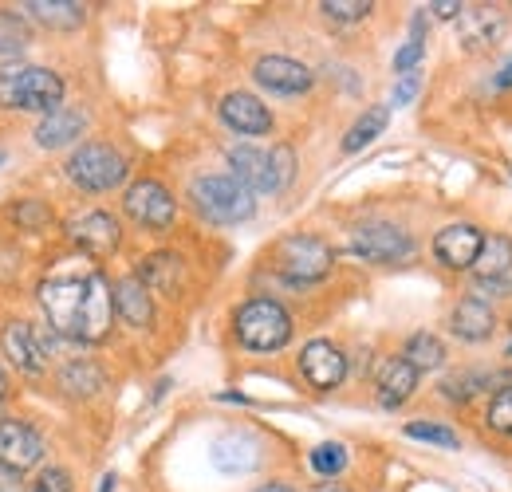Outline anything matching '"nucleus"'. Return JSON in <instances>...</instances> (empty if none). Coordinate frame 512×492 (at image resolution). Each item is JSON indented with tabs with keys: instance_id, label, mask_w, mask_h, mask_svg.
<instances>
[{
	"instance_id": "1",
	"label": "nucleus",
	"mask_w": 512,
	"mask_h": 492,
	"mask_svg": "<svg viewBox=\"0 0 512 492\" xmlns=\"http://www.w3.org/2000/svg\"><path fill=\"white\" fill-rule=\"evenodd\" d=\"M40 308L48 327L71 343H103L115 323V284L99 268L52 272L40 284Z\"/></svg>"
},
{
	"instance_id": "2",
	"label": "nucleus",
	"mask_w": 512,
	"mask_h": 492,
	"mask_svg": "<svg viewBox=\"0 0 512 492\" xmlns=\"http://www.w3.org/2000/svg\"><path fill=\"white\" fill-rule=\"evenodd\" d=\"M64 103V79L48 67L4 63L0 67V107L4 111H40L52 115Z\"/></svg>"
},
{
	"instance_id": "3",
	"label": "nucleus",
	"mask_w": 512,
	"mask_h": 492,
	"mask_svg": "<svg viewBox=\"0 0 512 492\" xmlns=\"http://www.w3.org/2000/svg\"><path fill=\"white\" fill-rule=\"evenodd\" d=\"M190 201L197 217L213 221V225H241L256 213L253 189L237 182L233 174H205L190 182Z\"/></svg>"
},
{
	"instance_id": "4",
	"label": "nucleus",
	"mask_w": 512,
	"mask_h": 492,
	"mask_svg": "<svg viewBox=\"0 0 512 492\" xmlns=\"http://www.w3.org/2000/svg\"><path fill=\"white\" fill-rule=\"evenodd\" d=\"M233 331L241 339V347L249 351H280L292 339V315L280 308L276 300H249L245 308L237 311Z\"/></svg>"
},
{
	"instance_id": "5",
	"label": "nucleus",
	"mask_w": 512,
	"mask_h": 492,
	"mask_svg": "<svg viewBox=\"0 0 512 492\" xmlns=\"http://www.w3.org/2000/svg\"><path fill=\"white\" fill-rule=\"evenodd\" d=\"M67 178L87 189V193H107L127 178V158L107 146V142H83L71 158H67Z\"/></svg>"
},
{
	"instance_id": "6",
	"label": "nucleus",
	"mask_w": 512,
	"mask_h": 492,
	"mask_svg": "<svg viewBox=\"0 0 512 492\" xmlns=\"http://www.w3.org/2000/svg\"><path fill=\"white\" fill-rule=\"evenodd\" d=\"M331 260H335V252L327 248V241L308 237V233L284 237L276 245V268L288 284H316L331 272Z\"/></svg>"
},
{
	"instance_id": "7",
	"label": "nucleus",
	"mask_w": 512,
	"mask_h": 492,
	"mask_svg": "<svg viewBox=\"0 0 512 492\" xmlns=\"http://www.w3.org/2000/svg\"><path fill=\"white\" fill-rule=\"evenodd\" d=\"M123 209H127L130 221H138L142 229H170L174 217H178V205H174L170 189L162 182H150V178L130 185L127 197H123Z\"/></svg>"
},
{
	"instance_id": "8",
	"label": "nucleus",
	"mask_w": 512,
	"mask_h": 492,
	"mask_svg": "<svg viewBox=\"0 0 512 492\" xmlns=\"http://www.w3.org/2000/svg\"><path fill=\"white\" fill-rule=\"evenodd\" d=\"M351 252L371 260V264H398L414 252L410 233H402L398 225H386V221H371V225H359L351 233Z\"/></svg>"
},
{
	"instance_id": "9",
	"label": "nucleus",
	"mask_w": 512,
	"mask_h": 492,
	"mask_svg": "<svg viewBox=\"0 0 512 492\" xmlns=\"http://www.w3.org/2000/svg\"><path fill=\"white\" fill-rule=\"evenodd\" d=\"M67 237L83 248L87 256H111L119 248V241H123V229H119V221L111 213L91 209V213H83V217H75L67 225Z\"/></svg>"
},
{
	"instance_id": "10",
	"label": "nucleus",
	"mask_w": 512,
	"mask_h": 492,
	"mask_svg": "<svg viewBox=\"0 0 512 492\" xmlns=\"http://www.w3.org/2000/svg\"><path fill=\"white\" fill-rule=\"evenodd\" d=\"M253 79L260 87H268L272 95H304L316 75L304 63L288 60V56H260L253 67Z\"/></svg>"
},
{
	"instance_id": "11",
	"label": "nucleus",
	"mask_w": 512,
	"mask_h": 492,
	"mask_svg": "<svg viewBox=\"0 0 512 492\" xmlns=\"http://www.w3.org/2000/svg\"><path fill=\"white\" fill-rule=\"evenodd\" d=\"M300 370L304 378L316 386V390H335L343 378H347V359L335 343L327 339H312L304 351H300Z\"/></svg>"
},
{
	"instance_id": "12",
	"label": "nucleus",
	"mask_w": 512,
	"mask_h": 492,
	"mask_svg": "<svg viewBox=\"0 0 512 492\" xmlns=\"http://www.w3.org/2000/svg\"><path fill=\"white\" fill-rule=\"evenodd\" d=\"M229 170L233 178L253 189V193H280V178H276V166H272V154L256 150V146H233L229 150Z\"/></svg>"
},
{
	"instance_id": "13",
	"label": "nucleus",
	"mask_w": 512,
	"mask_h": 492,
	"mask_svg": "<svg viewBox=\"0 0 512 492\" xmlns=\"http://www.w3.org/2000/svg\"><path fill=\"white\" fill-rule=\"evenodd\" d=\"M481 245H485V237H481V229L477 225H446L438 237H434V256L446 264V268H473L477 264V256H481Z\"/></svg>"
},
{
	"instance_id": "14",
	"label": "nucleus",
	"mask_w": 512,
	"mask_h": 492,
	"mask_svg": "<svg viewBox=\"0 0 512 492\" xmlns=\"http://www.w3.org/2000/svg\"><path fill=\"white\" fill-rule=\"evenodd\" d=\"M0 347H4V355L12 359V367L24 370V374H40L44 370V359H48V347H44V339L36 335V327L32 323H8L4 327V335H0Z\"/></svg>"
},
{
	"instance_id": "15",
	"label": "nucleus",
	"mask_w": 512,
	"mask_h": 492,
	"mask_svg": "<svg viewBox=\"0 0 512 492\" xmlns=\"http://www.w3.org/2000/svg\"><path fill=\"white\" fill-rule=\"evenodd\" d=\"M209 457L221 473L229 477H241V473H253L260 465V441L249 433H221L213 445H209Z\"/></svg>"
},
{
	"instance_id": "16",
	"label": "nucleus",
	"mask_w": 512,
	"mask_h": 492,
	"mask_svg": "<svg viewBox=\"0 0 512 492\" xmlns=\"http://www.w3.org/2000/svg\"><path fill=\"white\" fill-rule=\"evenodd\" d=\"M44 457V437L28 422H0V461L12 469H32Z\"/></svg>"
},
{
	"instance_id": "17",
	"label": "nucleus",
	"mask_w": 512,
	"mask_h": 492,
	"mask_svg": "<svg viewBox=\"0 0 512 492\" xmlns=\"http://www.w3.org/2000/svg\"><path fill=\"white\" fill-rule=\"evenodd\" d=\"M221 119H225L229 130H237V134H268L272 130L268 107L256 95H249V91H229L221 99Z\"/></svg>"
},
{
	"instance_id": "18",
	"label": "nucleus",
	"mask_w": 512,
	"mask_h": 492,
	"mask_svg": "<svg viewBox=\"0 0 512 492\" xmlns=\"http://www.w3.org/2000/svg\"><path fill=\"white\" fill-rule=\"evenodd\" d=\"M457 36L465 48H493L505 36V16L497 8H465L457 20Z\"/></svg>"
},
{
	"instance_id": "19",
	"label": "nucleus",
	"mask_w": 512,
	"mask_h": 492,
	"mask_svg": "<svg viewBox=\"0 0 512 492\" xmlns=\"http://www.w3.org/2000/svg\"><path fill=\"white\" fill-rule=\"evenodd\" d=\"M449 323H453V335L457 339H465V343H485V339H493V327H497V319H493V308L485 304V300H461L453 315H449Z\"/></svg>"
},
{
	"instance_id": "20",
	"label": "nucleus",
	"mask_w": 512,
	"mask_h": 492,
	"mask_svg": "<svg viewBox=\"0 0 512 492\" xmlns=\"http://www.w3.org/2000/svg\"><path fill=\"white\" fill-rule=\"evenodd\" d=\"M83 130H87V115L75 111V107H60V111H52V115L40 119V126H36V146L60 150L67 142H75Z\"/></svg>"
},
{
	"instance_id": "21",
	"label": "nucleus",
	"mask_w": 512,
	"mask_h": 492,
	"mask_svg": "<svg viewBox=\"0 0 512 492\" xmlns=\"http://www.w3.org/2000/svg\"><path fill=\"white\" fill-rule=\"evenodd\" d=\"M414 386H418V370H414V363H406L402 355L386 359L383 370H379V402H383L386 410H398V406L414 394Z\"/></svg>"
},
{
	"instance_id": "22",
	"label": "nucleus",
	"mask_w": 512,
	"mask_h": 492,
	"mask_svg": "<svg viewBox=\"0 0 512 492\" xmlns=\"http://www.w3.org/2000/svg\"><path fill=\"white\" fill-rule=\"evenodd\" d=\"M115 311L127 319L130 327H150L154 323V304H150V288L138 280V276H127L115 284Z\"/></svg>"
},
{
	"instance_id": "23",
	"label": "nucleus",
	"mask_w": 512,
	"mask_h": 492,
	"mask_svg": "<svg viewBox=\"0 0 512 492\" xmlns=\"http://www.w3.org/2000/svg\"><path fill=\"white\" fill-rule=\"evenodd\" d=\"M20 12H28L36 24L44 28H56V32H71L87 20V8L75 4V0H28Z\"/></svg>"
},
{
	"instance_id": "24",
	"label": "nucleus",
	"mask_w": 512,
	"mask_h": 492,
	"mask_svg": "<svg viewBox=\"0 0 512 492\" xmlns=\"http://www.w3.org/2000/svg\"><path fill=\"white\" fill-rule=\"evenodd\" d=\"M103 382H107V374L91 359H67L60 367V390L71 394V398H91V394L103 390Z\"/></svg>"
},
{
	"instance_id": "25",
	"label": "nucleus",
	"mask_w": 512,
	"mask_h": 492,
	"mask_svg": "<svg viewBox=\"0 0 512 492\" xmlns=\"http://www.w3.org/2000/svg\"><path fill=\"white\" fill-rule=\"evenodd\" d=\"M509 268H512V241L509 237H485L481 256H477V264H473L477 280H481V284H501V280L509 276Z\"/></svg>"
},
{
	"instance_id": "26",
	"label": "nucleus",
	"mask_w": 512,
	"mask_h": 492,
	"mask_svg": "<svg viewBox=\"0 0 512 492\" xmlns=\"http://www.w3.org/2000/svg\"><path fill=\"white\" fill-rule=\"evenodd\" d=\"M138 280H142L150 292H174L178 280H182V260H178L174 252H154V256L142 260Z\"/></svg>"
},
{
	"instance_id": "27",
	"label": "nucleus",
	"mask_w": 512,
	"mask_h": 492,
	"mask_svg": "<svg viewBox=\"0 0 512 492\" xmlns=\"http://www.w3.org/2000/svg\"><path fill=\"white\" fill-rule=\"evenodd\" d=\"M386 123H390V107H367L359 119H355V126L347 130V138H343V150L347 154H355V150H363V146H371L379 134L386 130Z\"/></svg>"
},
{
	"instance_id": "28",
	"label": "nucleus",
	"mask_w": 512,
	"mask_h": 492,
	"mask_svg": "<svg viewBox=\"0 0 512 492\" xmlns=\"http://www.w3.org/2000/svg\"><path fill=\"white\" fill-rule=\"evenodd\" d=\"M402 359L414 363L418 374H422V370H438L442 363H446V343H442L438 335H430V331H418V335H410Z\"/></svg>"
},
{
	"instance_id": "29",
	"label": "nucleus",
	"mask_w": 512,
	"mask_h": 492,
	"mask_svg": "<svg viewBox=\"0 0 512 492\" xmlns=\"http://www.w3.org/2000/svg\"><path fill=\"white\" fill-rule=\"evenodd\" d=\"M24 48H28V28H24V20H20L16 12L0 8V56H16V52H24Z\"/></svg>"
},
{
	"instance_id": "30",
	"label": "nucleus",
	"mask_w": 512,
	"mask_h": 492,
	"mask_svg": "<svg viewBox=\"0 0 512 492\" xmlns=\"http://www.w3.org/2000/svg\"><path fill=\"white\" fill-rule=\"evenodd\" d=\"M312 469L320 473V477H335V473H343L347 469V445H339V441H323L312 449Z\"/></svg>"
},
{
	"instance_id": "31",
	"label": "nucleus",
	"mask_w": 512,
	"mask_h": 492,
	"mask_svg": "<svg viewBox=\"0 0 512 492\" xmlns=\"http://www.w3.org/2000/svg\"><path fill=\"white\" fill-rule=\"evenodd\" d=\"M320 12L327 16V20H339V24H355V20L371 16V12H375V4H371V0H323Z\"/></svg>"
},
{
	"instance_id": "32",
	"label": "nucleus",
	"mask_w": 512,
	"mask_h": 492,
	"mask_svg": "<svg viewBox=\"0 0 512 492\" xmlns=\"http://www.w3.org/2000/svg\"><path fill=\"white\" fill-rule=\"evenodd\" d=\"M485 422H489V430H493V433H501V437H512V382L505 386V390H497V394H493Z\"/></svg>"
},
{
	"instance_id": "33",
	"label": "nucleus",
	"mask_w": 512,
	"mask_h": 492,
	"mask_svg": "<svg viewBox=\"0 0 512 492\" xmlns=\"http://www.w3.org/2000/svg\"><path fill=\"white\" fill-rule=\"evenodd\" d=\"M406 437L430 441V445H446V449H457V445H461V437L449 430V426H438V422H410V426H406Z\"/></svg>"
},
{
	"instance_id": "34",
	"label": "nucleus",
	"mask_w": 512,
	"mask_h": 492,
	"mask_svg": "<svg viewBox=\"0 0 512 492\" xmlns=\"http://www.w3.org/2000/svg\"><path fill=\"white\" fill-rule=\"evenodd\" d=\"M481 386H493V378L489 374H453L446 386V398H453V402H465V398H473Z\"/></svg>"
},
{
	"instance_id": "35",
	"label": "nucleus",
	"mask_w": 512,
	"mask_h": 492,
	"mask_svg": "<svg viewBox=\"0 0 512 492\" xmlns=\"http://www.w3.org/2000/svg\"><path fill=\"white\" fill-rule=\"evenodd\" d=\"M12 217H16V225H20V229H44V225L52 221V213H48V205H44V201H20Z\"/></svg>"
},
{
	"instance_id": "36",
	"label": "nucleus",
	"mask_w": 512,
	"mask_h": 492,
	"mask_svg": "<svg viewBox=\"0 0 512 492\" xmlns=\"http://www.w3.org/2000/svg\"><path fill=\"white\" fill-rule=\"evenodd\" d=\"M28 492H71V477H67V469L52 465V469H44V473L28 485Z\"/></svg>"
},
{
	"instance_id": "37",
	"label": "nucleus",
	"mask_w": 512,
	"mask_h": 492,
	"mask_svg": "<svg viewBox=\"0 0 512 492\" xmlns=\"http://www.w3.org/2000/svg\"><path fill=\"white\" fill-rule=\"evenodd\" d=\"M422 52H426V44L410 36V44H406V48L394 56V71H398V75H410V71H414V63L422 60Z\"/></svg>"
},
{
	"instance_id": "38",
	"label": "nucleus",
	"mask_w": 512,
	"mask_h": 492,
	"mask_svg": "<svg viewBox=\"0 0 512 492\" xmlns=\"http://www.w3.org/2000/svg\"><path fill=\"white\" fill-rule=\"evenodd\" d=\"M418 83H422V79H418V71L402 75V83L394 87V107H406V103H410V99L418 95Z\"/></svg>"
},
{
	"instance_id": "39",
	"label": "nucleus",
	"mask_w": 512,
	"mask_h": 492,
	"mask_svg": "<svg viewBox=\"0 0 512 492\" xmlns=\"http://www.w3.org/2000/svg\"><path fill=\"white\" fill-rule=\"evenodd\" d=\"M0 492H28L24 473H20V469H12V465H4V461H0Z\"/></svg>"
},
{
	"instance_id": "40",
	"label": "nucleus",
	"mask_w": 512,
	"mask_h": 492,
	"mask_svg": "<svg viewBox=\"0 0 512 492\" xmlns=\"http://www.w3.org/2000/svg\"><path fill=\"white\" fill-rule=\"evenodd\" d=\"M426 12H434L438 20H453V16H457V12H465V8H461L457 0H438V4H430Z\"/></svg>"
},
{
	"instance_id": "41",
	"label": "nucleus",
	"mask_w": 512,
	"mask_h": 492,
	"mask_svg": "<svg viewBox=\"0 0 512 492\" xmlns=\"http://www.w3.org/2000/svg\"><path fill=\"white\" fill-rule=\"evenodd\" d=\"M493 87H501V91H505V87H512V60L505 63L501 71H497V79H493Z\"/></svg>"
},
{
	"instance_id": "42",
	"label": "nucleus",
	"mask_w": 512,
	"mask_h": 492,
	"mask_svg": "<svg viewBox=\"0 0 512 492\" xmlns=\"http://www.w3.org/2000/svg\"><path fill=\"white\" fill-rule=\"evenodd\" d=\"M99 492H115V473H107V477H103V485H99Z\"/></svg>"
},
{
	"instance_id": "43",
	"label": "nucleus",
	"mask_w": 512,
	"mask_h": 492,
	"mask_svg": "<svg viewBox=\"0 0 512 492\" xmlns=\"http://www.w3.org/2000/svg\"><path fill=\"white\" fill-rule=\"evenodd\" d=\"M256 492H292V489H288V485H280V481H276V485H264V489H256Z\"/></svg>"
},
{
	"instance_id": "44",
	"label": "nucleus",
	"mask_w": 512,
	"mask_h": 492,
	"mask_svg": "<svg viewBox=\"0 0 512 492\" xmlns=\"http://www.w3.org/2000/svg\"><path fill=\"white\" fill-rule=\"evenodd\" d=\"M0 398H4V374H0Z\"/></svg>"
},
{
	"instance_id": "45",
	"label": "nucleus",
	"mask_w": 512,
	"mask_h": 492,
	"mask_svg": "<svg viewBox=\"0 0 512 492\" xmlns=\"http://www.w3.org/2000/svg\"><path fill=\"white\" fill-rule=\"evenodd\" d=\"M316 492H343V489H316Z\"/></svg>"
},
{
	"instance_id": "46",
	"label": "nucleus",
	"mask_w": 512,
	"mask_h": 492,
	"mask_svg": "<svg viewBox=\"0 0 512 492\" xmlns=\"http://www.w3.org/2000/svg\"><path fill=\"white\" fill-rule=\"evenodd\" d=\"M509 355H512V343H509Z\"/></svg>"
},
{
	"instance_id": "47",
	"label": "nucleus",
	"mask_w": 512,
	"mask_h": 492,
	"mask_svg": "<svg viewBox=\"0 0 512 492\" xmlns=\"http://www.w3.org/2000/svg\"><path fill=\"white\" fill-rule=\"evenodd\" d=\"M0 162H4V154H0Z\"/></svg>"
}]
</instances>
